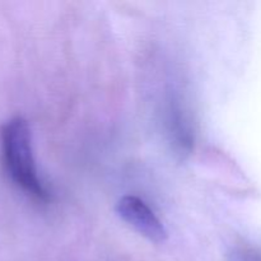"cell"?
I'll use <instances>...</instances> for the list:
<instances>
[{
	"label": "cell",
	"instance_id": "2",
	"mask_svg": "<svg viewBox=\"0 0 261 261\" xmlns=\"http://www.w3.org/2000/svg\"><path fill=\"white\" fill-rule=\"evenodd\" d=\"M116 213L138 233L154 244H162L167 240V231L154 212L137 196H124L116 204Z\"/></svg>",
	"mask_w": 261,
	"mask_h": 261
},
{
	"label": "cell",
	"instance_id": "1",
	"mask_svg": "<svg viewBox=\"0 0 261 261\" xmlns=\"http://www.w3.org/2000/svg\"><path fill=\"white\" fill-rule=\"evenodd\" d=\"M2 148L12 180L33 198L46 200L48 195L36 170L30 125L23 117L15 116L5 122L2 129Z\"/></svg>",
	"mask_w": 261,
	"mask_h": 261
}]
</instances>
